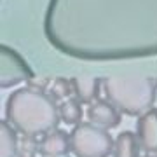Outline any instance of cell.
I'll return each instance as SVG.
<instances>
[{"label": "cell", "instance_id": "6", "mask_svg": "<svg viewBox=\"0 0 157 157\" xmlns=\"http://www.w3.org/2000/svg\"><path fill=\"white\" fill-rule=\"evenodd\" d=\"M136 136L141 150L147 154H157V108H150L141 113L136 121Z\"/></svg>", "mask_w": 157, "mask_h": 157}, {"label": "cell", "instance_id": "5", "mask_svg": "<svg viewBox=\"0 0 157 157\" xmlns=\"http://www.w3.org/2000/svg\"><path fill=\"white\" fill-rule=\"evenodd\" d=\"M0 63H2L0 65V87L2 89L17 86L21 82H30L35 77L28 61L7 44H2L0 47Z\"/></svg>", "mask_w": 157, "mask_h": 157}, {"label": "cell", "instance_id": "12", "mask_svg": "<svg viewBox=\"0 0 157 157\" xmlns=\"http://www.w3.org/2000/svg\"><path fill=\"white\" fill-rule=\"evenodd\" d=\"M82 103L77 98H68L59 105V117L68 126H77L82 121Z\"/></svg>", "mask_w": 157, "mask_h": 157}, {"label": "cell", "instance_id": "10", "mask_svg": "<svg viewBox=\"0 0 157 157\" xmlns=\"http://www.w3.org/2000/svg\"><path fill=\"white\" fill-rule=\"evenodd\" d=\"M17 131L9 121H2L0 124V157H17L19 155V136Z\"/></svg>", "mask_w": 157, "mask_h": 157}, {"label": "cell", "instance_id": "15", "mask_svg": "<svg viewBox=\"0 0 157 157\" xmlns=\"http://www.w3.org/2000/svg\"><path fill=\"white\" fill-rule=\"evenodd\" d=\"M26 86H28V87H33V89H39V91H47L51 82H49L47 77H37V75H35L30 82H26Z\"/></svg>", "mask_w": 157, "mask_h": 157}, {"label": "cell", "instance_id": "14", "mask_svg": "<svg viewBox=\"0 0 157 157\" xmlns=\"http://www.w3.org/2000/svg\"><path fill=\"white\" fill-rule=\"evenodd\" d=\"M40 141L37 140V136H28L23 135L21 143H19V155H35L39 152Z\"/></svg>", "mask_w": 157, "mask_h": 157}, {"label": "cell", "instance_id": "4", "mask_svg": "<svg viewBox=\"0 0 157 157\" xmlns=\"http://www.w3.org/2000/svg\"><path fill=\"white\" fill-rule=\"evenodd\" d=\"M115 140L108 129L93 122H80L70 133V147L75 157H108Z\"/></svg>", "mask_w": 157, "mask_h": 157}, {"label": "cell", "instance_id": "18", "mask_svg": "<svg viewBox=\"0 0 157 157\" xmlns=\"http://www.w3.org/2000/svg\"><path fill=\"white\" fill-rule=\"evenodd\" d=\"M56 157H67V155H56Z\"/></svg>", "mask_w": 157, "mask_h": 157}, {"label": "cell", "instance_id": "19", "mask_svg": "<svg viewBox=\"0 0 157 157\" xmlns=\"http://www.w3.org/2000/svg\"><path fill=\"white\" fill-rule=\"evenodd\" d=\"M155 80H157V78H155Z\"/></svg>", "mask_w": 157, "mask_h": 157}, {"label": "cell", "instance_id": "13", "mask_svg": "<svg viewBox=\"0 0 157 157\" xmlns=\"http://www.w3.org/2000/svg\"><path fill=\"white\" fill-rule=\"evenodd\" d=\"M47 93H49V94L52 96L56 101L68 100V98L73 94L72 78H67V77H56V78H52V82H51Z\"/></svg>", "mask_w": 157, "mask_h": 157}, {"label": "cell", "instance_id": "1", "mask_svg": "<svg viewBox=\"0 0 157 157\" xmlns=\"http://www.w3.org/2000/svg\"><path fill=\"white\" fill-rule=\"evenodd\" d=\"M44 35L82 61L157 56V0H49Z\"/></svg>", "mask_w": 157, "mask_h": 157}, {"label": "cell", "instance_id": "8", "mask_svg": "<svg viewBox=\"0 0 157 157\" xmlns=\"http://www.w3.org/2000/svg\"><path fill=\"white\" fill-rule=\"evenodd\" d=\"M72 86H73V96L82 105H91L93 101L100 100V91L103 89L101 78L91 77V75L72 77Z\"/></svg>", "mask_w": 157, "mask_h": 157}, {"label": "cell", "instance_id": "11", "mask_svg": "<svg viewBox=\"0 0 157 157\" xmlns=\"http://www.w3.org/2000/svg\"><path fill=\"white\" fill-rule=\"evenodd\" d=\"M140 150L141 145L138 141V136L133 131H122L115 138L112 157H141Z\"/></svg>", "mask_w": 157, "mask_h": 157}, {"label": "cell", "instance_id": "3", "mask_svg": "<svg viewBox=\"0 0 157 157\" xmlns=\"http://www.w3.org/2000/svg\"><path fill=\"white\" fill-rule=\"evenodd\" d=\"M107 100L124 115L140 117L154 108L157 100L155 77L143 73H113L101 78Z\"/></svg>", "mask_w": 157, "mask_h": 157}, {"label": "cell", "instance_id": "2", "mask_svg": "<svg viewBox=\"0 0 157 157\" xmlns=\"http://www.w3.org/2000/svg\"><path fill=\"white\" fill-rule=\"evenodd\" d=\"M6 119L28 136H44L58 129L61 122L58 101L45 91L21 87L11 93L6 101Z\"/></svg>", "mask_w": 157, "mask_h": 157}, {"label": "cell", "instance_id": "16", "mask_svg": "<svg viewBox=\"0 0 157 157\" xmlns=\"http://www.w3.org/2000/svg\"><path fill=\"white\" fill-rule=\"evenodd\" d=\"M143 157H157V154H147V155H143Z\"/></svg>", "mask_w": 157, "mask_h": 157}, {"label": "cell", "instance_id": "9", "mask_svg": "<svg viewBox=\"0 0 157 157\" xmlns=\"http://www.w3.org/2000/svg\"><path fill=\"white\" fill-rule=\"evenodd\" d=\"M39 152L42 157H56V155H67L72 152L70 147V135L63 129H54L47 135L42 136L40 140Z\"/></svg>", "mask_w": 157, "mask_h": 157}, {"label": "cell", "instance_id": "17", "mask_svg": "<svg viewBox=\"0 0 157 157\" xmlns=\"http://www.w3.org/2000/svg\"><path fill=\"white\" fill-rule=\"evenodd\" d=\"M17 157H35V155H17Z\"/></svg>", "mask_w": 157, "mask_h": 157}, {"label": "cell", "instance_id": "7", "mask_svg": "<svg viewBox=\"0 0 157 157\" xmlns=\"http://www.w3.org/2000/svg\"><path fill=\"white\" fill-rule=\"evenodd\" d=\"M87 119L89 122L101 126L105 129H113L117 128L121 121H122V113L117 110V107H113L108 100H96L87 107Z\"/></svg>", "mask_w": 157, "mask_h": 157}]
</instances>
